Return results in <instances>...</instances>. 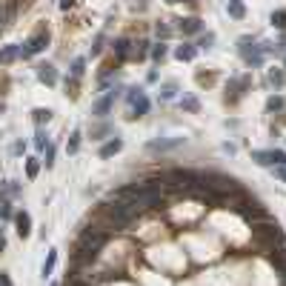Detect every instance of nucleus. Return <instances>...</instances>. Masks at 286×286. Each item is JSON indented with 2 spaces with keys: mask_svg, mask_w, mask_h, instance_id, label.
Instances as JSON below:
<instances>
[{
  "mask_svg": "<svg viewBox=\"0 0 286 286\" xmlns=\"http://www.w3.org/2000/svg\"><path fill=\"white\" fill-rule=\"evenodd\" d=\"M226 12L235 17V20H240V17L246 15V6H243V0H229L226 3Z\"/></svg>",
  "mask_w": 286,
  "mask_h": 286,
  "instance_id": "obj_10",
  "label": "nucleus"
},
{
  "mask_svg": "<svg viewBox=\"0 0 286 286\" xmlns=\"http://www.w3.org/2000/svg\"><path fill=\"white\" fill-rule=\"evenodd\" d=\"M126 101L132 103V112H135L132 118H143V115L149 112V98H146L140 89H129V98H126Z\"/></svg>",
  "mask_w": 286,
  "mask_h": 286,
  "instance_id": "obj_3",
  "label": "nucleus"
},
{
  "mask_svg": "<svg viewBox=\"0 0 286 286\" xmlns=\"http://www.w3.org/2000/svg\"><path fill=\"white\" fill-rule=\"evenodd\" d=\"M37 172H40L37 157H29V160H26V175H29V178H37Z\"/></svg>",
  "mask_w": 286,
  "mask_h": 286,
  "instance_id": "obj_20",
  "label": "nucleus"
},
{
  "mask_svg": "<svg viewBox=\"0 0 286 286\" xmlns=\"http://www.w3.org/2000/svg\"><path fill=\"white\" fill-rule=\"evenodd\" d=\"M169 3H181V0H169Z\"/></svg>",
  "mask_w": 286,
  "mask_h": 286,
  "instance_id": "obj_36",
  "label": "nucleus"
},
{
  "mask_svg": "<svg viewBox=\"0 0 286 286\" xmlns=\"http://www.w3.org/2000/svg\"><path fill=\"white\" fill-rule=\"evenodd\" d=\"M212 43H215V34H206V37H203V40H201V46H203V49H209Z\"/></svg>",
  "mask_w": 286,
  "mask_h": 286,
  "instance_id": "obj_28",
  "label": "nucleus"
},
{
  "mask_svg": "<svg viewBox=\"0 0 286 286\" xmlns=\"http://www.w3.org/2000/svg\"><path fill=\"white\" fill-rule=\"evenodd\" d=\"M272 26H278V29H286V9H278V12H272Z\"/></svg>",
  "mask_w": 286,
  "mask_h": 286,
  "instance_id": "obj_16",
  "label": "nucleus"
},
{
  "mask_svg": "<svg viewBox=\"0 0 286 286\" xmlns=\"http://www.w3.org/2000/svg\"><path fill=\"white\" fill-rule=\"evenodd\" d=\"M266 109H269V112H281V109H284V98H269Z\"/></svg>",
  "mask_w": 286,
  "mask_h": 286,
  "instance_id": "obj_24",
  "label": "nucleus"
},
{
  "mask_svg": "<svg viewBox=\"0 0 286 286\" xmlns=\"http://www.w3.org/2000/svg\"><path fill=\"white\" fill-rule=\"evenodd\" d=\"M252 157H255V160H258V163H260V166H272V160H269V152H255Z\"/></svg>",
  "mask_w": 286,
  "mask_h": 286,
  "instance_id": "obj_23",
  "label": "nucleus"
},
{
  "mask_svg": "<svg viewBox=\"0 0 286 286\" xmlns=\"http://www.w3.org/2000/svg\"><path fill=\"white\" fill-rule=\"evenodd\" d=\"M269 160H272V166H286V152L272 149L269 152Z\"/></svg>",
  "mask_w": 286,
  "mask_h": 286,
  "instance_id": "obj_15",
  "label": "nucleus"
},
{
  "mask_svg": "<svg viewBox=\"0 0 286 286\" xmlns=\"http://www.w3.org/2000/svg\"><path fill=\"white\" fill-rule=\"evenodd\" d=\"M78 149H80V132H75V135L69 137V143H66V152H69V155H75Z\"/></svg>",
  "mask_w": 286,
  "mask_h": 286,
  "instance_id": "obj_18",
  "label": "nucleus"
},
{
  "mask_svg": "<svg viewBox=\"0 0 286 286\" xmlns=\"http://www.w3.org/2000/svg\"><path fill=\"white\" fill-rule=\"evenodd\" d=\"M183 106H186V109H192V112H195V109H198V101H195V98H186V101H183Z\"/></svg>",
  "mask_w": 286,
  "mask_h": 286,
  "instance_id": "obj_29",
  "label": "nucleus"
},
{
  "mask_svg": "<svg viewBox=\"0 0 286 286\" xmlns=\"http://www.w3.org/2000/svg\"><path fill=\"white\" fill-rule=\"evenodd\" d=\"M172 95H175V83H166V89H163V98H166V101H169Z\"/></svg>",
  "mask_w": 286,
  "mask_h": 286,
  "instance_id": "obj_30",
  "label": "nucleus"
},
{
  "mask_svg": "<svg viewBox=\"0 0 286 286\" xmlns=\"http://www.w3.org/2000/svg\"><path fill=\"white\" fill-rule=\"evenodd\" d=\"M15 226H17V235L20 237L32 235V218H29V212H15Z\"/></svg>",
  "mask_w": 286,
  "mask_h": 286,
  "instance_id": "obj_4",
  "label": "nucleus"
},
{
  "mask_svg": "<svg viewBox=\"0 0 286 286\" xmlns=\"http://www.w3.org/2000/svg\"><path fill=\"white\" fill-rule=\"evenodd\" d=\"M181 143V137H175V140H166V143H160V140H155V143H149V149L152 152H157V149H175Z\"/></svg>",
  "mask_w": 286,
  "mask_h": 286,
  "instance_id": "obj_17",
  "label": "nucleus"
},
{
  "mask_svg": "<svg viewBox=\"0 0 286 286\" xmlns=\"http://www.w3.org/2000/svg\"><path fill=\"white\" fill-rule=\"evenodd\" d=\"M37 80L46 86H54L57 83V72H54V66H49V63H43V66H37Z\"/></svg>",
  "mask_w": 286,
  "mask_h": 286,
  "instance_id": "obj_6",
  "label": "nucleus"
},
{
  "mask_svg": "<svg viewBox=\"0 0 286 286\" xmlns=\"http://www.w3.org/2000/svg\"><path fill=\"white\" fill-rule=\"evenodd\" d=\"M32 115H34V123H37V126H43V123H49V120H52V109H34Z\"/></svg>",
  "mask_w": 286,
  "mask_h": 286,
  "instance_id": "obj_14",
  "label": "nucleus"
},
{
  "mask_svg": "<svg viewBox=\"0 0 286 286\" xmlns=\"http://www.w3.org/2000/svg\"><path fill=\"white\" fill-rule=\"evenodd\" d=\"M175 54H178V60H192V57L198 54V49H195V46H189V43H183V46H178Z\"/></svg>",
  "mask_w": 286,
  "mask_h": 286,
  "instance_id": "obj_12",
  "label": "nucleus"
},
{
  "mask_svg": "<svg viewBox=\"0 0 286 286\" xmlns=\"http://www.w3.org/2000/svg\"><path fill=\"white\" fill-rule=\"evenodd\" d=\"M269 83H272V86H284V72L272 69V72H269Z\"/></svg>",
  "mask_w": 286,
  "mask_h": 286,
  "instance_id": "obj_22",
  "label": "nucleus"
},
{
  "mask_svg": "<svg viewBox=\"0 0 286 286\" xmlns=\"http://www.w3.org/2000/svg\"><path fill=\"white\" fill-rule=\"evenodd\" d=\"M101 49H103V34H98L95 37V46H92V54H101Z\"/></svg>",
  "mask_w": 286,
  "mask_h": 286,
  "instance_id": "obj_27",
  "label": "nucleus"
},
{
  "mask_svg": "<svg viewBox=\"0 0 286 286\" xmlns=\"http://www.w3.org/2000/svg\"><path fill=\"white\" fill-rule=\"evenodd\" d=\"M115 54H118V60H126L129 57V40L126 37H118L115 40Z\"/></svg>",
  "mask_w": 286,
  "mask_h": 286,
  "instance_id": "obj_11",
  "label": "nucleus"
},
{
  "mask_svg": "<svg viewBox=\"0 0 286 286\" xmlns=\"http://www.w3.org/2000/svg\"><path fill=\"white\" fill-rule=\"evenodd\" d=\"M46 46H49V32H46V29H40L34 37H29L26 49H20V57H34L37 52H43Z\"/></svg>",
  "mask_w": 286,
  "mask_h": 286,
  "instance_id": "obj_2",
  "label": "nucleus"
},
{
  "mask_svg": "<svg viewBox=\"0 0 286 286\" xmlns=\"http://www.w3.org/2000/svg\"><path fill=\"white\" fill-rule=\"evenodd\" d=\"M120 149H123V140H120V137H112L109 143L101 146V157H112V155H118Z\"/></svg>",
  "mask_w": 286,
  "mask_h": 286,
  "instance_id": "obj_7",
  "label": "nucleus"
},
{
  "mask_svg": "<svg viewBox=\"0 0 286 286\" xmlns=\"http://www.w3.org/2000/svg\"><path fill=\"white\" fill-rule=\"evenodd\" d=\"M54 263H57V249H49L46 260H43V269H40L43 281H46V278H52V272H54Z\"/></svg>",
  "mask_w": 286,
  "mask_h": 286,
  "instance_id": "obj_8",
  "label": "nucleus"
},
{
  "mask_svg": "<svg viewBox=\"0 0 286 286\" xmlns=\"http://www.w3.org/2000/svg\"><path fill=\"white\" fill-rule=\"evenodd\" d=\"M3 20H6V17H3V12H0V26H3Z\"/></svg>",
  "mask_w": 286,
  "mask_h": 286,
  "instance_id": "obj_35",
  "label": "nucleus"
},
{
  "mask_svg": "<svg viewBox=\"0 0 286 286\" xmlns=\"http://www.w3.org/2000/svg\"><path fill=\"white\" fill-rule=\"evenodd\" d=\"M43 163H46V169H49L52 163H54V146H52V143L46 146V160H43Z\"/></svg>",
  "mask_w": 286,
  "mask_h": 286,
  "instance_id": "obj_26",
  "label": "nucleus"
},
{
  "mask_svg": "<svg viewBox=\"0 0 286 286\" xmlns=\"http://www.w3.org/2000/svg\"><path fill=\"white\" fill-rule=\"evenodd\" d=\"M15 57H20V49L17 46H6V49L0 52V63H12Z\"/></svg>",
  "mask_w": 286,
  "mask_h": 286,
  "instance_id": "obj_13",
  "label": "nucleus"
},
{
  "mask_svg": "<svg viewBox=\"0 0 286 286\" xmlns=\"http://www.w3.org/2000/svg\"><path fill=\"white\" fill-rule=\"evenodd\" d=\"M3 249H6V240H3V235H0V252H3Z\"/></svg>",
  "mask_w": 286,
  "mask_h": 286,
  "instance_id": "obj_34",
  "label": "nucleus"
},
{
  "mask_svg": "<svg viewBox=\"0 0 286 286\" xmlns=\"http://www.w3.org/2000/svg\"><path fill=\"white\" fill-rule=\"evenodd\" d=\"M152 57H155V60H163V57H166V46H163V43H157V46L152 49Z\"/></svg>",
  "mask_w": 286,
  "mask_h": 286,
  "instance_id": "obj_25",
  "label": "nucleus"
},
{
  "mask_svg": "<svg viewBox=\"0 0 286 286\" xmlns=\"http://www.w3.org/2000/svg\"><path fill=\"white\" fill-rule=\"evenodd\" d=\"M0 286H12V281H9V275H6V272H0Z\"/></svg>",
  "mask_w": 286,
  "mask_h": 286,
  "instance_id": "obj_31",
  "label": "nucleus"
},
{
  "mask_svg": "<svg viewBox=\"0 0 286 286\" xmlns=\"http://www.w3.org/2000/svg\"><path fill=\"white\" fill-rule=\"evenodd\" d=\"M157 34L160 37H169V26H157Z\"/></svg>",
  "mask_w": 286,
  "mask_h": 286,
  "instance_id": "obj_32",
  "label": "nucleus"
},
{
  "mask_svg": "<svg viewBox=\"0 0 286 286\" xmlns=\"http://www.w3.org/2000/svg\"><path fill=\"white\" fill-rule=\"evenodd\" d=\"M106 240H109L106 229H98V226H89V229H83V232H80V237H78L75 263H92V260L98 258V252L106 246Z\"/></svg>",
  "mask_w": 286,
  "mask_h": 286,
  "instance_id": "obj_1",
  "label": "nucleus"
},
{
  "mask_svg": "<svg viewBox=\"0 0 286 286\" xmlns=\"http://www.w3.org/2000/svg\"><path fill=\"white\" fill-rule=\"evenodd\" d=\"M72 3H75V0H63V3H60V9H69Z\"/></svg>",
  "mask_w": 286,
  "mask_h": 286,
  "instance_id": "obj_33",
  "label": "nucleus"
},
{
  "mask_svg": "<svg viewBox=\"0 0 286 286\" xmlns=\"http://www.w3.org/2000/svg\"><path fill=\"white\" fill-rule=\"evenodd\" d=\"M112 103H115V92H109L106 98H101V101L95 103V106H92V115H95V118H106L109 109H112Z\"/></svg>",
  "mask_w": 286,
  "mask_h": 286,
  "instance_id": "obj_5",
  "label": "nucleus"
},
{
  "mask_svg": "<svg viewBox=\"0 0 286 286\" xmlns=\"http://www.w3.org/2000/svg\"><path fill=\"white\" fill-rule=\"evenodd\" d=\"M34 146H37V149H46V146H49V140H46V132H43V126H37V135H34Z\"/></svg>",
  "mask_w": 286,
  "mask_h": 286,
  "instance_id": "obj_19",
  "label": "nucleus"
},
{
  "mask_svg": "<svg viewBox=\"0 0 286 286\" xmlns=\"http://www.w3.org/2000/svg\"><path fill=\"white\" fill-rule=\"evenodd\" d=\"M181 23V32L183 34H198L201 32V20L198 17H186V20H178Z\"/></svg>",
  "mask_w": 286,
  "mask_h": 286,
  "instance_id": "obj_9",
  "label": "nucleus"
},
{
  "mask_svg": "<svg viewBox=\"0 0 286 286\" xmlns=\"http://www.w3.org/2000/svg\"><path fill=\"white\" fill-rule=\"evenodd\" d=\"M83 69H86V60H83V57H78V60L72 63V78H80V75H83Z\"/></svg>",
  "mask_w": 286,
  "mask_h": 286,
  "instance_id": "obj_21",
  "label": "nucleus"
}]
</instances>
